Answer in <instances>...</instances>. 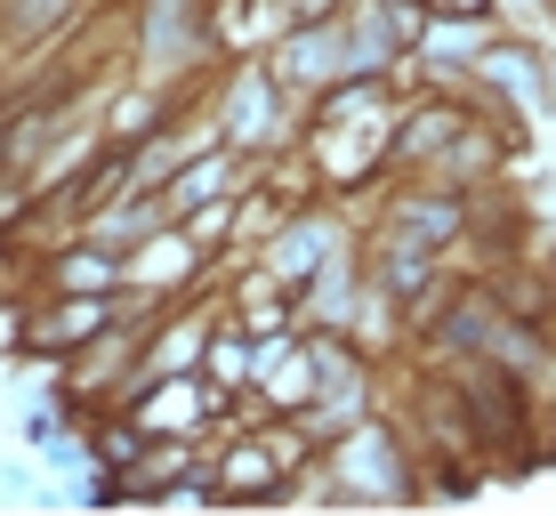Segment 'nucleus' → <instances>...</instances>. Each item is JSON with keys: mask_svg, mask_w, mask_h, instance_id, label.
<instances>
[{"mask_svg": "<svg viewBox=\"0 0 556 516\" xmlns=\"http://www.w3.org/2000/svg\"><path fill=\"white\" fill-rule=\"evenodd\" d=\"M395 105H404V81H339L306 105L299 129V162L315 194H371L388 178V138H395Z\"/></svg>", "mask_w": 556, "mask_h": 516, "instance_id": "1", "label": "nucleus"}, {"mask_svg": "<svg viewBox=\"0 0 556 516\" xmlns=\"http://www.w3.org/2000/svg\"><path fill=\"white\" fill-rule=\"evenodd\" d=\"M323 476H331V508H404L428 492V452L404 428V412L379 404L371 419L323 444Z\"/></svg>", "mask_w": 556, "mask_h": 516, "instance_id": "2", "label": "nucleus"}, {"mask_svg": "<svg viewBox=\"0 0 556 516\" xmlns=\"http://www.w3.org/2000/svg\"><path fill=\"white\" fill-rule=\"evenodd\" d=\"M210 129H218V146H235L242 162L275 169L282 154H299V129H306V105L291 98V89L275 81V65L251 49V56H226V73L210 81Z\"/></svg>", "mask_w": 556, "mask_h": 516, "instance_id": "3", "label": "nucleus"}, {"mask_svg": "<svg viewBox=\"0 0 556 516\" xmlns=\"http://www.w3.org/2000/svg\"><path fill=\"white\" fill-rule=\"evenodd\" d=\"M226 25H218V0H138V81L169 89V98H186L194 81L226 65Z\"/></svg>", "mask_w": 556, "mask_h": 516, "instance_id": "4", "label": "nucleus"}, {"mask_svg": "<svg viewBox=\"0 0 556 516\" xmlns=\"http://www.w3.org/2000/svg\"><path fill=\"white\" fill-rule=\"evenodd\" d=\"M468 98L484 113H501L508 129H548L556 122V41L501 25L468 73Z\"/></svg>", "mask_w": 556, "mask_h": 516, "instance_id": "5", "label": "nucleus"}, {"mask_svg": "<svg viewBox=\"0 0 556 516\" xmlns=\"http://www.w3.org/2000/svg\"><path fill=\"white\" fill-rule=\"evenodd\" d=\"M122 315H146V299L138 291H41L16 315V363L56 372L73 348H89V339H98L105 323H122Z\"/></svg>", "mask_w": 556, "mask_h": 516, "instance_id": "6", "label": "nucleus"}, {"mask_svg": "<svg viewBox=\"0 0 556 516\" xmlns=\"http://www.w3.org/2000/svg\"><path fill=\"white\" fill-rule=\"evenodd\" d=\"M348 242H363V226L348 218V202H339V194H299V202L258 235V251H251V259L282 282V291H299V282L315 275V266L331 259V251H348Z\"/></svg>", "mask_w": 556, "mask_h": 516, "instance_id": "7", "label": "nucleus"}, {"mask_svg": "<svg viewBox=\"0 0 556 516\" xmlns=\"http://www.w3.org/2000/svg\"><path fill=\"white\" fill-rule=\"evenodd\" d=\"M492 33H501L492 9H428V25H419V41L404 56V89H468Z\"/></svg>", "mask_w": 556, "mask_h": 516, "instance_id": "8", "label": "nucleus"}, {"mask_svg": "<svg viewBox=\"0 0 556 516\" xmlns=\"http://www.w3.org/2000/svg\"><path fill=\"white\" fill-rule=\"evenodd\" d=\"M371 194H379V202H371V226H395V235L428 242V251H444V259L459 251V242H468V194H452V186L388 169Z\"/></svg>", "mask_w": 556, "mask_h": 516, "instance_id": "9", "label": "nucleus"}, {"mask_svg": "<svg viewBox=\"0 0 556 516\" xmlns=\"http://www.w3.org/2000/svg\"><path fill=\"white\" fill-rule=\"evenodd\" d=\"M266 65H275V81L291 89L299 105H315L323 89H339V81H355V65H348V9L339 16H323V25H282V33H266Z\"/></svg>", "mask_w": 556, "mask_h": 516, "instance_id": "10", "label": "nucleus"}, {"mask_svg": "<svg viewBox=\"0 0 556 516\" xmlns=\"http://www.w3.org/2000/svg\"><path fill=\"white\" fill-rule=\"evenodd\" d=\"M428 25V0H348V65L355 81H404V56Z\"/></svg>", "mask_w": 556, "mask_h": 516, "instance_id": "11", "label": "nucleus"}, {"mask_svg": "<svg viewBox=\"0 0 556 516\" xmlns=\"http://www.w3.org/2000/svg\"><path fill=\"white\" fill-rule=\"evenodd\" d=\"M210 476H218V508L226 501H282L291 468H282L275 436H266V412L242 419V428H210Z\"/></svg>", "mask_w": 556, "mask_h": 516, "instance_id": "12", "label": "nucleus"}, {"mask_svg": "<svg viewBox=\"0 0 556 516\" xmlns=\"http://www.w3.org/2000/svg\"><path fill=\"white\" fill-rule=\"evenodd\" d=\"M355 299H363V242L331 251L315 275L299 282V291H291V315H299V331H348Z\"/></svg>", "mask_w": 556, "mask_h": 516, "instance_id": "13", "label": "nucleus"}, {"mask_svg": "<svg viewBox=\"0 0 556 516\" xmlns=\"http://www.w3.org/2000/svg\"><path fill=\"white\" fill-rule=\"evenodd\" d=\"M306 395H315V355H306V331H275V339H258V363H251V404L291 419Z\"/></svg>", "mask_w": 556, "mask_h": 516, "instance_id": "14", "label": "nucleus"}, {"mask_svg": "<svg viewBox=\"0 0 556 516\" xmlns=\"http://www.w3.org/2000/svg\"><path fill=\"white\" fill-rule=\"evenodd\" d=\"M251 178H258V162H242L235 146H202V154H186L178 169H169L162 202H169V218H186V210H202V202H226V194H242Z\"/></svg>", "mask_w": 556, "mask_h": 516, "instance_id": "15", "label": "nucleus"}, {"mask_svg": "<svg viewBox=\"0 0 556 516\" xmlns=\"http://www.w3.org/2000/svg\"><path fill=\"white\" fill-rule=\"evenodd\" d=\"M186 98H169V89H153V81H113V89H98V129H105V146H138V138H153V129L169 122Z\"/></svg>", "mask_w": 556, "mask_h": 516, "instance_id": "16", "label": "nucleus"}, {"mask_svg": "<svg viewBox=\"0 0 556 516\" xmlns=\"http://www.w3.org/2000/svg\"><path fill=\"white\" fill-rule=\"evenodd\" d=\"M81 16H89V0H0V49H9V56H33V49L65 41Z\"/></svg>", "mask_w": 556, "mask_h": 516, "instance_id": "17", "label": "nucleus"}, {"mask_svg": "<svg viewBox=\"0 0 556 516\" xmlns=\"http://www.w3.org/2000/svg\"><path fill=\"white\" fill-rule=\"evenodd\" d=\"M153 226H169V202H162V194H146V186H129V194H113L105 210H89V218H81V235L113 242V251H138Z\"/></svg>", "mask_w": 556, "mask_h": 516, "instance_id": "18", "label": "nucleus"}, {"mask_svg": "<svg viewBox=\"0 0 556 516\" xmlns=\"http://www.w3.org/2000/svg\"><path fill=\"white\" fill-rule=\"evenodd\" d=\"M251 363H258V339L242 331L235 315H218L210 323V348H202V379H210V395H251Z\"/></svg>", "mask_w": 556, "mask_h": 516, "instance_id": "19", "label": "nucleus"}, {"mask_svg": "<svg viewBox=\"0 0 556 516\" xmlns=\"http://www.w3.org/2000/svg\"><path fill=\"white\" fill-rule=\"evenodd\" d=\"M33 218H41V194H33V186L16 178V169H0V251H16Z\"/></svg>", "mask_w": 556, "mask_h": 516, "instance_id": "20", "label": "nucleus"}, {"mask_svg": "<svg viewBox=\"0 0 556 516\" xmlns=\"http://www.w3.org/2000/svg\"><path fill=\"white\" fill-rule=\"evenodd\" d=\"M65 428H73V412L56 404V395H33V404H16V436H25L33 452H41V444H56Z\"/></svg>", "mask_w": 556, "mask_h": 516, "instance_id": "21", "label": "nucleus"}, {"mask_svg": "<svg viewBox=\"0 0 556 516\" xmlns=\"http://www.w3.org/2000/svg\"><path fill=\"white\" fill-rule=\"evenodd\" d=\"M0 501H33V508H56V476H33L25 461H0Z\"/></svg>", "mask_w": 556, "mask_h": 516, "instance_id": "22", "label": "nucleus"}, {"mask_svg": "<svg viewBox=\"0 0 556 516\" xmlns=\"http://www.w3.org/2000/svg\"><path fill=\"white\" fill-rule=\"evenodd\" d=\"M348 0H266V25H323V16H339Z\"/></svg>", "mask_w": 556, "mask_h": 516, "instance_id": "23", "label": "nucleus"}, {"mask_svg": "<svg viewBox=\"0 0 556 516\" xmlns=\"http://www.w3.org/2000/svg\"><path fill=\"white\" fill-rule=\"evenodd\" d=\"M9 122H16V98H0V169H9Z\"/></svg>", "mask_w": 556, "mask_h": 516, "instance_id": "24", "label": "nucleus"}, {"mask_svg": "<svg viewBox=\"0 0 556 516\" xmlns=\"http://www.w3.org/2000/svg\"><path fill=\"white\" fill-rule=\"evenodd\" d=\"M428 9H492V0H428Z\"/></svg>", "mask_w": 556, "mask_h": 516, "instance_id": "25", "label": "nucleus"}, {"mask_svg": "<svg viewBox=\"0 0 556 516\" xmlns=\"http://www.w3.org/2000/svg\"><path fill=\"white\" fill-rule=\"evenodd\" d=\"M548 41H556V0H548Z\"/></svg>", "mask_w": 556, "mask_h": 516, "instance_id": "26", "label": "nucleus"}]
</instances>
